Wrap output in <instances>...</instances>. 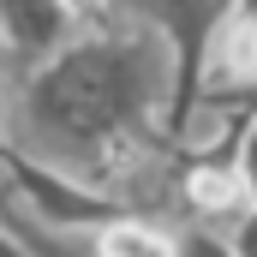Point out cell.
<instances>
[{"instance_id": "cell-2", "label": "cell", "mask_w": 257, "mask_h": 257, "mask_svg": "<svg viewBox=\"0 0 257 257\" xmlns=\"http://www.w3.org/2000/svg\"><path fill=\"white\" fill-rule=\"evenodd\" d=\"M108 12L126 18V24H150L156 36L174 42V54H180V90H186L180 108H186L192 90H197V60H203L215 24L233 12V0H108Z\"/></svg>"}, {"instance_id": "cell-14", "label": "cell", "mask_w": 257, "mask_h": 257, "mask_svg": "<svg viewBox=\"0 0 257 257\" xmlns=\"http://www.w3.org/2000/svg\"><path fill=\"white\" fill-rule=\"evenodd\" d=\"M0 54H6V42H0Z\"/></svg>"}, {"instance_id": "cell-9", "label": "cell", "mask_w": 257, "mask_h": 257, "mask_svg": "<svg viewBox=\"0 0 257 257\" xmlns=\"http://www.w3.org/2000/svg\"><path fill=\"white\" fill-rule=\"evenodd\" d=\"M233 162H239V180H245V192H251V209H257V126H245L239 150H233Z\"/></svg>"}, {"instance_id": "cell-1", "label": "cell", "mask_w": 257, "mask_h": 257, "mask_svg": "<svg viewBox=\"0 0 257 257\" xmlns=\"http://www.w3.org/2000/svg\"><path fill=\"white\" fill-rule=\"evenodd\" d=\"M180 54L168 36L96 18L48 60L24 66L0 54V150L78 180L114 209L180 227Z\"/></svg>"}, {"instance_id": "cell-6", "label": "cell", "mask_w": 257, "mask_h": 257, "mask_svg": "<svg viewBox=\"0 0 257 257\" xmlns=\"http://www.w3.org/2000/svg\"><path fill=\"white\" fill-rule=\"evenodd\" d=\"M90 251L96 257H186V239L174 221L114 209L102 227H90Z\"/></svg>"}, {"instance_id": "cell-4", "label": "cell", "mask_w": 257, "mask_h": 257, "mask_svg": "<svg viewBox=\"0 0 257 257\" xmlns=\"http://www.w3.org/2000/svg\"><path fill=\"white\" fill-rule=\"evenodd\" d=\"M197 90H209V96H251L257 90V0H233V12L215 24L209 48L197 60Z\"/></svg>"}, {"instance_id": "cell-10", "label": "cell", "mask_w": 257, "mask_h": 257, "mask_svg": "<svg viewBox=\"0 0 257 257\" xmlns=\"http://www.w3.org/2000/svg\"><path fill=\"white\" fill-rule=\"evenodd\" d=\"M227 245H233V257H257V209L233 227V233H227Z\"/></svg>"}, {"instance_id": "cell-5", "label": "cell", "mask_w": 257, "mask_h": 257, "mask_svg": "<svg viewBox=\"0 0 257 257\" xmlns=\"http://www.w3.org/2000/svg\"><path fill=\"white\" fill-rule=\"evenodd\" d=\"M84 30V18L66 0H0V42L6 60H48Z\"/></svg>"}, {"instance_id": "cell-8", "label": "cell", "mask_w": 257, "mask_h": 257, "mask_svg": "<svg viewBox=\"0 0 257 257\" xmlns=\"http://www.w3.org/2000/svg\"><path fill=\"white\" fill-rule=\"evenodd\" d=\"M180 239H186V257H233L221 233H203V227H180Z\"/></svg>"}, {"instance_id": "cell-11", "label": "cell", "mask_w": 257, "mask_h": 257, "mask_svg": "<svg viewBox=\"0 0 257 257\" xmlns=\"http://www.w3.org/2000/svg\"><path fill=\"white\" fill-rule=\"evenodd\" d=\"M66 6H72L84 24H96V18H114V12H108V0H66Z\"/></svg>"}, {"instance_id": "cell-7", "label": "cell", "mask_w": 257, "mask_h": 257, "mask_svg": "<svg viewBox=\"0 0 257 257\" xmlns=\"http://www.w3.org/2000/svg\"><path fill=\"white\" fill-rule=\"evenodd\" d=\"M0 221L30 245V257H96L90 251V233H72V227H54V221H42L18 186H12V174H6V162H0Z\"/></svg>"}, {"instance_id": "cell-12", "label": "cell", "mask_w": 257, "mask_h": 257, "mask_svg": "<svg viewBox=\"0 0 257 257\" xmlns=\"http://www.w3.org/2000/svg\"><path fill=\"white\" fill-rule=\"evenodd\" d=\"M0 257H30V245H24V239L6 227V221H0Z\"/></svg>"}, {"instance_id": "cell-3", "label": "cell", "mask_w": 257, "mask_h": 257, "mask_svg": "<svg viewBox=\"0 0 257 257\" xmlns=\"http://www.w3.org/2000/svg\"><path fill=\"white\" fill-rule=\"evenodd\" d=\"M251 215V192L239 180L233 156H186V180H180V227L203 233H233Z\"/></svg>"}, {"instance_id": "cell-13", "label": "cell", "mask_w": 257, "mask_h": 257, "mask_svg": "<svg viewBox=\"0 0 257 257\" xmlns=\"http://www.w3.org/2000/svg\"><path fill=\"white\" fill-rule=\"evenodd\" d=\"M245 108H251V126H257V90H251V96H245Z\"/></svg>"}]
</instances>
